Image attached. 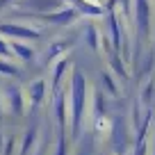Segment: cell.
I'll use <instances>...</instances> for the list:
<instances>
[{
  "mask_svg": "<svg viewBox=\"0 0 155 155\" xmlns=\"http://www.w3.org/2000/svg\"><path fill=\"white\" fill-rule=\"evenodd\" d=\"M73 7L87 16H103L105 14V7H103L101 0H73Z\"/></svg>",
  "mask_w": 155,
  "mask_h": 155,
  "instance_id": "52a82bcc",
  "label": "cell"
},
{
  "mask_svg": "<svg viewBox=\"0 0 155 155\" xmlns=\"http://www.w3.org/2000/svg\"><path fill=\"white\" fill-rule=\"evenodd\" d=\"M28 110V96H25V89H9L5 96V112H12V114H25Z\"/></svg>",
  "mask_w": 155,
  "mask_h": 155,
  "instance_id": "277c9868",
  "label": "cell"
},
{
  "mask_svg": "<svg viewBox=\"0 0 155 155\" xmlns=\"http://www.w3.org/2000/svg\"><path fill=\"white\" fill-rule=\"evenodd\" d=\"M66 48H68V44H64V41H53L50 48H48V53H46V64H50V62H55L57 57H62V53Z\"/></svg>",
  "mask_w": 155,
  "mask_h": 155,
  "instance_id": "4fadbf2b",
  "label": "cell"
},
{
  "mask_svg": "<svg viewBox=\"0 0 155 155\" xmlns=\"http://www.w3.org/2000/svg\"><path fill=\"white\" fill-rule=\"evenodd\" d=\"M0 57L14 59V55H12V46H9V41H5V39H2V34H0Z\"/></svg>",
  "mask_w": 155,
  "mask_h": 155,
  "instance_id": "2e32d148",
  "label": "cell"
},
{
  "mask_svg": "<svg viewBox=\"0 0 155 155\" xmlns=\"http://www.w3.org/2000/svg\"><path fill=\"white\" fill-rule=\"evenodd\" d=\"M66 5V0H18L21 9H30L32 14H46V12L59 9Z\"/></svg>",
  "mask_w": 155,
  "mask_h": 155,
  "instance_id": "5b68a950",
  "label": "cell"
},
{
  "mask_svg": "<svg viewBox=\"0 0 155 155\" xmlns=\"http://www.w3.org/2000/svg\"><path fill=\"white\" fill-rule=\"evenodd\" d=\"M18 73H21V68L12 59H5V57L0 59V75H18Z\"/></svg>",
  "mask_w": 155,
  "mask_h": 155,
  "instance_id": "9a60e30c",
  "label": "cell"
},
{
  "mask_svg": "<svg viewBox=\"0 0 155 155\" xmlns=\"http://www.w3.org/2000/svg\"><path fill=\"white\" fill-rule=\"evenodd\" d=\"M107 59H110V66H112V71H114L116 75H121V78L128 75V68L123 66L126 59H121V55H119V53H110V55H107Z\"/></svg>",
  "mask_w": 155,
  "mask_h": 155,
  "instance_id": "7c38bea8",
  "label": "cell"
},
{
  "mask_svg": "<svg viewBox=\"0 0 155 155\" xmlns=\"http://www.w3.org/2000/svg\"><path fill=\"white\" fill-rule=\"evenodd\" d=\"M25 96H28V103L30 105H41V103L46 101V96H48V82L46 80H32V82L28 84V89H25Z\"/></svg>",
  "mask_w": 155,
  "mask_h": 155,
  "instance_id": "8992f818",
  "label": "cell"
},
{
  "mask_svg": "<svg viewBox=\"0 0 155 155\" xmlns=\"http://www.w3.org/2000/svg\"><path fill=\"white\" fill-rule=\"evenodd\" d=\"M101 2H103V0H101Z\"/></svg>",
  "mask_w": 155,
  "mask_h": 155,
  "instance_id": "ac0fdd59",
  "label": "cell"
},
{
  "mask_svg": "<svg viewBox=\"0 0 155 155\" xmlns=\"http://www.w3.org/2000/svg\"><path fill=\"white\" fill-rule=\"evenodd\" d=\"M78 14L80 12L75 9V7H59V9H53V12H46V14H34L37 18L46 21V23H55V25H71L78 21Z\"/></svg>",
  "mask_w": 155,
  "mask_h": 155,
  "instance_id": "3957f363",
  "label": "cell"
},
{
  "mask_svg": "<svg viewBox=\"0 0 155 155\" xmlns=\"http://www.w3.org/2000/svg\"><path fill=\"white\" fill-rule=\"evenodd\" d=\"M12 46V55L18 59H23V62H30V59L34 57V48L32 46H28L25 41H18V39H14V41H9Z\"/></svg>",
  "mask_w": 155,
  "mask_h": 155,
  "instance_id": "9c48e42d",
  "label": "cell"
},
{
  "mask_svg": "<svg viewBox=\"0 0 155 155\" xmlns=\"http://www.w3.org/2000/svg\"><path fill=\"white\" fill-rule=\"evenodd\" d=\"M0 34L9 39H21V41L39 39V30L30 23H0Z\"/></svg>",
  "mask_w": 155,
  "mask_h": 155,
  "instance_id": "7a4b0ae2",
  "label": "cell"
},
{
  "mask_svg": "<svg viewBox=\"0 0 155 155\" xmlns=\"http://www.w3.org/2000/svg\"><path fill=\"white\" fill-rule=\"evenodd\" d=\"M71 68V64H68V59L64 57H57V66H55V71H53V89H55V94H57V87L62 84V80H64V73Z\"/></svg>",
  "mask_w": 155,
  "mask_h": 155,
  "instance_id": "30bf717a",
  "label": "cell"
},
{
  "mask_svg": "<svg viewBox=\"0 0 155 155\" xmlns=\"http://www.w3.org/2000/svg\"><path fill=\"white\" fill-rule=\"evenodd\" d=\"M89 87L84 82V75L80 71H73V98H68L71 105V130L73 135H80L84 123V112L89 110Z\"/></svg>",
  "mask_w": 155,
  "mask_h": 155,
  "instance_id": "6da1fadb",
  "label": "cell"
},
{
  "mask_svg": "<svg viewBox=\"0 0 155 155\" xmlns=\"http://www.w3.org/2000/svg\"><path fill=\"white\" fill-rule=\"evenodd\" d=\"M101 80H103V87H105V91L110 94V96H114V98H119V96H123V87H121V82H119V75H116L114 71H105L101 75Z\"/></svg>",
  "mask_w": 155,
  "mask_h": 155,
  "instance_id": "ba28073f",
  "label": "cell"
},
{
  "mask_svg": "<svg viewBox=\"0 0 155 155\" xmlns=\"http://www.w3.org/2000/svg\"><path fill=\"white\" fill-rule=\"evenodd\" d=\"M14 150H16V137H12L5 146V155H14Z\"/></svg>",
  "mask_w": 155,
  "mask_h": 155,
  "instance_id": "e0dca14e",
  "label": "cell"
},
{
  "mask_svg": "<svg viewBox=\"0 0 155 155\" xmlns=\"http://www.w3.org/2000/svg\"><path fill=\"white\" fill-rule=\"evenodd\" d=\"M37 144H39V130L37 128H30L28 135H25V139H23V153L21 155H30L34 148H37Z\"/></svg>",
  "mask_w": 155,
  "mask_h": 155,
  "instance_id": "8fae6325",
  "label": "cell"
},
{
  "mask_svg": "<svg viewBox=\"0 0 155 155\" xmlns=\"http://www.w3.org/2000/svg\"><path fill=\"white\" fill-rule=\"evenodd\" d=\"M87 44H89V48L101 50V32H98L94 25H89V28H87Z\"/></svg>",
  "mask_w": 155,
  "mask_h": 155,
  "instance_id": "5bb4252c",
  "label": "cell"
}]
</instances>
